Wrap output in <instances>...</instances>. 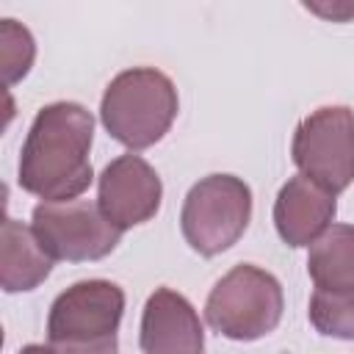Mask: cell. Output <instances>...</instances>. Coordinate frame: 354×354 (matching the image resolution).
<instances>
[{
	"label": "cell",
	"mask_w": 354,
	"mask_h": 354,
	"mask_svg": "<svg viewBox=\"0 0 354 354\" xmlns=\"http://www.w3.org/2000/svg\"><path fill=\"white\" fill-rule=\"evenodd\" d=\"M91 138L94 116L80 102L44 105L22 144L19 185L44 202L77 199L94 180Z\"/></svg>",
	"instance_id": "1"
},
{
	"label": "cell",
	"mask_w": 354,
	"mask_h": 354,
	"mask_svg": "<svg viewBox=\"0 0 354 354\" xmlns=\"http://www.w3.org/2000/svg\"><path fill=\"white\" fill-rule=\"evenodd\" d=\"M177 111L180 100L171 77L152 66L119 72L105 86L100 102L102 127L130 152L158 144L174 124Z\"/></svg>",
	"instance_id": "2"
},
{
	"label": "cell",
	"mask_w": 354,
	"mask_h": 354,
	"mask_svg": "<svg viewBox=\"0 0 354 354\" xmlns=\"http://www.w3.org/2000/svg\"><path fill=\"white\" fill-rule=\"evenodd\" d=\"M124 290L108 279H83L58 293L47 315V340L55 354H116Z\"/></svg>",
	"instance_id": "3"
},
{
	"label": "cell",
	"mask_w": 354,
	"mask_h": 354,
	"mask_svg": "<svg viewBox=\"0 0 354 354\" xmlns=\"http://www.w3.org/2000/svg\"><path fill=\"white\" fill-rule=\"evenodd\" d=\"M285 296L274 274L241 263L227 271L205 301V321L230 340H257L282 321Z\"/></svg>",
	"instance_id": "4"
},
{
	"label": "cell",
	"mask_w": 354,
	"mask_h": 354,
	"mask_svg": "<svg viewBox=\"0 0 354 354\" xmlns=\"http://www.w3.org/2000/svg\"><path fill=\"white\" fill-rule=\"evenodd\" d=\"M252 191L235 174H207L191 185L180 213L183 238L202 257L227 252L246 232Z\"/></svg>",
	"instance_id": "5"
},
{
	"label": "cell",
	"mask_w": 354,
	"mask_h": 354,
	"mask_svg": "<svg viewBox=\"0 0 354 354\" xmlns=\"http://www.w3.org/2000/svg\"><path fill=\"white\" fill-rule=\"evenodd\" d=\"M299 171L329 194H340L354 183V111L346 105H324L304 116L290 147Z\"/></svg>",
	"instance_id": "6"
},
{
	"label": "cell",
	"mask_w": 354,
	"mask_h": 354,
	"mask_svg": "<svg viewBox=\"0 0 354 354\" xmlns=\"http://www.w3.org/2000/svg\"><path fill=\"white\" fill-rule=\"evenodd\" d=\"M30 227L44 252L53 260L66 263L102 260L122 241V230L113 227L91 199L41 202L33 207Z\"/></svg>",
	"instance_id": "7"
},
{
	"label": "cell",
	"mask_w": 354,
	"mask_h": 354,
	"mask_svg": "<svg viewBox=\"0 0 354 354\" xmlns=\"http://www.w3.org/2000/svg\"><path fill=\"white\" fill-rule=\"evenodd\" d=\"M97 205L105 218L122 232L149 221L163 199V185L158 171L141 155H119L111 160L97 183Z\"/></svg>",
	"instance_id": "8"
},
{
	"label": "cell",
	"mask_w": 354,
	"mask_h": 354,
	"mask_svg": "<svg viewBox=\"0 0 354 354\" xmlns=\"http://www.w3.org/2000/svg\"><path fill=\"white\" fill-rule=\"evenodd\" d=\"M138 343L144 354H205V329L183 293L158 288L144 304Z\"/></svg>",
	"instance_id": "9"
},
{
	"label": "cell",
	"mask_w": 354,
	"mask_h": 354,
	"mask_svg": "<svg viewBox=\"0 0 354 354\" xmlns=\"http://www.w3.org/2000/svg\"><path fill=\"white\" fill-rule=\"evenodd\" d=\"M335 213H337L335 194L324 191L304 174L290 177L279 188L277 202H274L277 232L293 249L310 246L313 241H318L332 227Z\"/></svg>",
	"instance_id": "10"
},
{
	"label": "cell",
	"mask_w": 354,
	"mask_h": 354,
	"mask_svg": "<svg viewBox=\"0 0 354 354\" xmlns=\"http://www.w3.org/2000/svg\"><path fill=\"white\" fill-rule=\"evenodd\" d=\"M53 257L39 243L33 227H25L17 218L3 221V243H0V285L6 293H22L39 288L50 271Z\"/></svg>",
	"instance_id": "11"
},
{
	"label": "cell",
	"mask_w": 354,
	"mask_h": 354,
	"mask_svg": "<svg viewBox=\"0 0 354 354\" xmlns=\"http://www.w3.org/2000/svg\"><path fill=\"white\" fill-rule=\"evenodd\" d=\"M307 274L315 290L348 293L354 290V227L332 224L318 241L310 243Z\"/></svg>",
	"instance_id": "12"
},
{
	"label": "cell",
	"mask_w": 354,
	"mask_h": 354,
	"mask_svg": "<svg viewBox=\"0 0 354 354\" xmlns=\"http://www.w3.org/2000/svg\"><path fill=\"white\" fill-rule=\"evenodd\" d=\"M310 324L326 337L354 340V290L348 293H324L313 290L310 296Z\"/></svg>",
	"instance_id": "13"
},
{
	"label": "cell",
	"mask_w": 354,
	"mask_h": 354,
	"mask_svg": "<svg viewBox=\"0 0 354 354\" xmlns=\"http://www.w3.org/2000/svg\"><path fill=\"white\" fill-rule=\"evenodd\" d=\"M36 58V41L25 25L17 19L0 22V61H3V80L6 86H14L22 80Z\"/></svg>",
	"instance_id": "14"
},
{
	"label": "cell",
	"mask_w": 354,
	"mask_h": 354,
	"mask_svg": "<svg viewBox=\"0 0 354 354\" xmlns=\"http://www.w3.org/2000/svg\"><path fill=\"white\" fill-rule=\"evenodd\" d=\"M304 8L324 17V19H332V22H346L354 17V3H346V0H340V3H304Z\"/></svg>",
	"instance_id": "15"
},
{
	"label": "cell",
	"mask_w": 354,
	"mask_h": 354,
	"mask_svg": "<svg viewBox=\"0 0 354 354\" xmlns=\"http://www.w3.org/2000/svg\"><path fill=\"white\" fill-rule=\"evenodd\" d=\"M19 354H55L50 346H41V343H30V346H25Z\"/></svg>",
	"instance_id": "16"
}]
</instances>
